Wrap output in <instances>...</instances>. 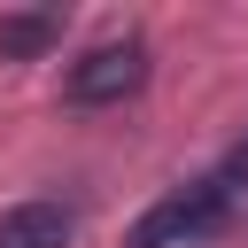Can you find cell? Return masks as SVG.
I'll use <instances>...</instances> for the list:
<instances>
[{"instance_id": "1", "label": "cell", "mask_w": 248, "mask_h": 248, "mask_svg": "<svg viewBox=\"0 0 248 248\" xmlns=\"http://www.w3.org/2000/svg\"><path fill=\"white\" fill-rule=\"evenodd\" d=\"M225 209H232V194L217 186V178H194V186H170L132 232H124V248H194V240H209L217 225H225Z\"/></svg>"}, {"instance_id": "2", "label": "cell", "mask_w": 248, "mask_h": 248, "mask_svg": "<svg viewBox=\"0 0 248 248\" xmlns=\"http://www.w3.org/2000/svg\"><path fill=\"white\" fill-rule=\"evenodd\" d=\"M140 85H147V46H140V39H101V46H85V54L70 62V78H62V93H70L78 108L132 101Z\"/></svg>"}, {"instance_id": "3", "label": "cell", "mask_w": 248, "mask_h": 248, "mask_svg": "<svg viewBox=\"0 0 248 248\" xmlns=\"http://www.w3.org/2000/svg\"><path fill=\"white\" fill-rule=\"evenodd\" d=\"M78 240V209L62 202H16L0 217V248H70Z\"/></svg>"}, {"instance_id": "4", "label": "cell", "mask_w": 248, "mask_h": 248, "mask_svg": "<svg viewBox=\"0 0 248 248\" xmlns=\"http://www.w3.org/2000/svg\"><path fill=\"white\" fill-rule=\"evenodd\" d=\"M62 39V16L54 8H31V16H0V54H46Z\"/></svg>"}, {"instance_id": "5", "label": "cell", "mask_w": 248, "mask_h": 248, "mask_svg": "<svg viewBox=\"0 0 248 248\" xmlns=\"http://www.w3.org/2000/svg\"><path fill=\"white\" fill-rule=\"evenodd\" d=\"M217 186H225V194H232V186H248V140H240V147L225 155V170H217Z\"/></svg>"}]
</instances>
